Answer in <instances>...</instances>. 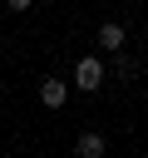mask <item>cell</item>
Here are the masks:
<instances>
[{
    "label": "cell",
    "instance_id": "5b68a950",
    "mask_svg": "<svg viewBox=\"0 0 148 158\" xmlns=\"http://www.w3.org/2000/svg\"><path fill=\"white\" fill-rule=\"evenodd\" d=\"M113 74H118V79H133V74H138V59H128L123 49H113Z\"/></svg>",
    "mask_w": 148,
    "mask_h": 158
},
{
    "label": "cell",
    "instance_id": "277c9868",
    "mask_svg": "<svg viewBox=\"0 0 148 158\" xmlns=\"http://www.w3.org/2000/svg\"><path fill=\"white\" fill-rule=\"evenodd\" d=\"M74 153H79V158H104V153H109V138L94 133V128H84V133L74 138Z\"/></svg>",
    "mask_w": 148,
    "mask_h": 158
},
{
    "label": "cell",
    "instance_id": "7a4b0ae2",
    "mask_svg": "<svg viewBox=\"0 0 148 158\" xmlns=\"http://www.w3.org/2000/svg\"><path fill=\"white\" fill-rule=\"evenodd\" d=\"M69 89H74V84H64V79L44 74V79H39V104L54 114V109H64V104H69Z\"/></svg>",
    "mask_w": 148,
    "mask_h": 158
},
{
    "label": "cell",
    "instance_id": "6da1fadb",
    "mask_svg": "<svg viewBox=\"0 0 148 158\" xmlns=\"http://www.w3.org/2000/svg\"><path fill=\"white\" fill-rule=\"evenodd\" d=\"M104 79H109V69H104L99 54H79V59H74V79H69V84H74L79 94H99Z\"/></svg>",
    "mask_w": 148,
    "mask_h": 158
},
{
    "label": "cell",
    "instance_id": "3957f363",
    "mask_svg": "<svg viewBox=\"0 0 148 158\" xmlns=\"http://www.w3.org/2000/svg\"><path fill=\"white\" fill-rule=\"evenodd\" d=\"M94 44H99L104 54H113V49H123V44H128V30H123L118 20H104V25L94 30Z\"/></svg>",
    "mask_w": 148,
    "mask_h": 158
},
{
    "label": "cell",
    "instance_id": "8992f818",
    "mask_svg": "<svg viewBox=\"0 0 148 158\" xmlns=\"http://www.w3.org/2000/svg\"><path fill=\"white\" fill-rule=\"evenodd\" d=\"M5 5H10V10H15V15H25V10H30V5H35V0H5Z\"/></svg>",
    "mask_w": 148,
    "mask_h": 158
}]
</instances>
